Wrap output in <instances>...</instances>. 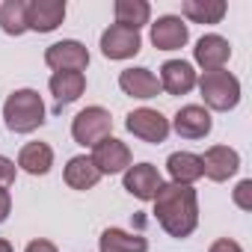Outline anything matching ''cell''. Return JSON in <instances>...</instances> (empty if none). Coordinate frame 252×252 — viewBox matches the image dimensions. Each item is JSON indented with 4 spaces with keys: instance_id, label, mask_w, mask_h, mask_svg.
Segmentation results:
<instances>
[{
    "instance_id": "cell-3",
    "label": "cell",
    "mask_w": 252,
    "mask_h": 252,
    "mask_svg": "<svg viewBox=\"0 0 252 252\" xmlns=\"http://www.w3.org/2000/svg\"><path fill=\"white\" fill-rule=\"evenodd\" d=\"M196 83H199V92L211 110L225 113V110H234L240 101V80L225 68L205 71L202 77H196Z\"/></svg>"
},
{
    "instance_id": "cell-18",
    "label": "cell",
    "mask_w": 252,
    "mask_h": 252,
    "mask_svg": "<svg viewBox=\"0 0 252 252\" xmlns=\"http://www.w3.org/2000/svg\"><path fill=\"white\" fill-rule=\"evenodd\" d=\"M63 178H65V184H68L71 190H92V187L101 181V172L95 169L92 158H86V155H77V158H71V160L65 163V172H63Z\"/></svg>"
},
{
    "instance_id": "cell-23",
    "label": "cell",
    "mask_w": 252,
    "mask_h": 252,
    "mask_svg": "<svg viewBox=\"0 0 252 252\" xmlns=\"http://www.w3.org/2000/svg\"><path fill=\"white\" fill-rule=\"evenodd\" d=\"M101 252H149V240L143 234H131L122 228H107L101 234Z\"/></svg>"
},
{
    "instance_id": "cell-22",
    "label": "cell",
    "mask_w": 252,
    "mask_h": 252,
    "mask_svg": "<svg viewBox=\"0 0 252 252\" xmlns=\"http://www.w3.org/2000/svg\"><path fill=\"white\" fill-rule=\"evenodd\" d=\"M225 3L222 0H184L181 12L184 18H190L193 24H220L225 15Z\"/></svg>"
},
{
    "instance_id": "cell-25",
    "label": "cell",
    "mask_w": 252,
    "mask_h": 252,
    "mask_svg": "<svg viewBox=\"0 0 252 252\" xmlns=\"http://www.w3.org/2000/svg\"><path fill=\"white\" fill-rule=\"evenodd\" d=\"M234 205L240 211H252V178H243L234 187Z\"/></svg>"
},
{
    "instance_id": "cell-27",
    "label": "cell",
    "mask_w": 252,
    "mask_h": 252,
    "mask_svg": "<svg viewBox=\"0 0 252 252\" xmlns=\"http://www.w3.org/2000/svg\"><path fill=\"white\" fill-rule=\"evenodd\" d=\"M208 252H243L240 249V243L237 240H231V237H220V240H214L211 243V249Z\"/></svg>"
},
{
    "instance_id": "cell-17",
    "label": "cell",
    "mask_w": 252,
    "mask_h": 252,
    "mask_svg": "<svg viewBox=\"0 0 252 252\" xmlns=\"http://www.w3.org/2000/svg\"><path fill=\"white\" fill-rule=\"evenodd\" d=\"M51 92L57 98V107L63 110L65 104L77 101L86 92V74L83 71H54L51 74Z\"/></svg>"
},
{
    "instance_id": "cell-20",
    "label": "cell",
    "mask_w": 252,
    "mask_h": 252,
    "mask_svg": "<svg viewBox=\"0 0 252 252\" xmlns=\"http://www.w3.org/2000/svg\"><path fill=\"white\" fill-rule=\"evenodd\" d=\"M166 169L172 175V184H190L193 187V181L202 178V160L193 152H175V155H169Z\"/></svg>"
},
{
    "instance_id": "cell-30",
    "label": "cell",
    "mask_w": 252,
    "mask_h": 252,
    "mask_svg": "<svg viewBox=\"0 0 252 252\" xmlns=\"http://www.w3.org/2000/svg\"><path fill=\"white\" fill-rule=\"evenodd\" d=\"M0 252H12V243L9 240H0Z\"/></svg>"
},
{
    "instance_id": "cell-21",
    "label": "cell",
    "mask_w": 252,
    "mask_h": 252,
    "mask_svg": "<svg viewBox=\"0 0 252 252\" xmlns=\"http://www.w3.org/2000/svg\"><path fill=\"white\" fill-rule=\"evenodd\" d=\"M113 12H116V24L119 27H128V30H137V33L152 18V6L146 3V0H116Z\"/></svg>"
},
{
    "instance_id": "cell-10",
    "label": "cell",
    "mask_w": 252,
    "mask_h": 252,
    "mask_svg": "<svg viewBox=\"0 0 252 252\" xmlns=\"http://www.w3.org/2000/svg\"><path fill=\"white\" fill-rule=\"evenodd\" d=\"M160 184H163V178H160L158 166H152V163H137V166L125 169V190L137 196L140 202H155Z\"/></svg>"
},
{
    "instance_id": "cell-9",
    "label": "cell",
    "mask_w": 252,
    "mask_h": 252,
    "mask_svg": "<svg viewBox=\"0 0 252 252\" xmlns=\"http://www.w3.org/2000/svg\"><path fill=\"white\" fill-rule=\"evenodd\" d=\"M172 128H175V134L184 137V140H205V137L211 134V128H214V119H211V113H208L205 107L187 104V107H181V110L175 113Z\"/></svg>"
},
{
    "instance_id": "cell-24",
    "label": "cell",
    "mask_w": 252,
    "mask_h": 252,
    "mask_svg": "<svg viewBox=\"0 0 252 252\" xmlns=\"http://www.w3.org/2000/svg\"><path fill=\"white\" fill-rule=\"evenodd\" d=\"M0 27L9 36H21L27 30V3L24 0H6L0 6Z\"/></svg>"
},
{
    "instance_id": "cell-13",
    "label": "cell",
    "mask_w": 252,
    "mask_h": 252,
    "mask_svg": "<svg viewBox=\"0 0 252 252\" xmlns=\"http://www.w3.org/2000/svg\"><path fill=\"white\" fill-rule=\"evenodd\" d=\"M199 160H202V175H208L211 181H228L240 169V155L228 146H211Z\"/></svg>"
},
{
    "instance_id": "cell-1",
    "label": "cell",
    "mask_w": 252,
    "mask_h": 252,
    "mask_svg": "<svg viewBox=\"0 0 252 252\" xmlns=\"http://www.w3.org/2000/svg\"><path fill=\"white\" fill-rule=\"evenodd\" d=\"M155 217L169 237H190L199 225V199L190 184H160Z\"/></svg>"
},
{
    "instance_id": "cell-2",
    "label": "cell",
    "mask_w": 252,
    "mask_h": 252,
    "mask_svg": "<svg viewBox=\"0 0 252 252\" xmlns=\"http://www.w3.org/2000/svg\"><path fill=\"white\" fill-rule=\"evenodd\" d=\"M3 119L12 134H33L45 125V101L36 89H15L3 104Z\"/></svg>"
},
{
    "instance_id": "cell-11",
    "label": "cell",
    "mask_w": 252,
    "mask_h": 252,
    "mask_svg": "<svg viewBox=\"0 0 252 252\" xmlns=\"http://www.w3.org/2000/svg\"><path fill=\"white\" fill-rule=\"evenodd\" d=\"M65 18V0H30L27 3V30L51 33Z\"/></svg>"
},
{
    "instance_id": "cell-28",
    "label": "cell",
    "mask_w": 252,
    "mask_h": 252,
    "mask_svg": "<svg viewBox=\"0 0 252 252\" xmlns=\"http://www.w3.org/2000/svg\"><path fill=\"white\" fill-rule=\"evenodd\" d=\"M24 252H57V246H54L51 240H42V237H39V240H30Z\"/></svg>"
},
{
    "instance_id": "cell-6",
    "label": "cell",
    "mask_w": 252,
    "mask_h": 252,
    "mask_svg": "<svg viewBox=\"0 0 252 252\" xmlns=\"http://www.w3.org/2000/svg\"><path fill=\"white\" fill-rule=\"evenodd\" d=\"M140 48H143V39H140L137 30L110 24V27L101 33V54H104L107 60H128V57H137Z\"/></svg>"
},
{
    "instance_id": "cell-8",
    "label": "cell",
    "mask_w": 252,
    "mask_h": 252,
    "mask_svg": "<svg viewBox=\"0 0 252 252\" xmlns=\"http://www.w3.org/2000/svg\"><path fill=\"white\" fill-rule=\"evenodd\" d=\"M92 163L101 175H116V172H125L131 166V149L125 146L122 140L116 137H107L101 140L95 149H92Z\"/></svg>"
},
{
    "instance_id": "cell-15",
    "label": "cell",
    "mask_w": 252,
    "mask_h": 252,
    "mask_svg": "<svg viewBox=\"0 0 252 252\" xmlns=\"http://www.w3.org/2000/svg\"><path fill=\"white\" fill-rule=\"evenodd\" d=\"M119 86H122V92L125 95H131V98H143V101H149V98H158L163 89H160V80L149 71V68H125L122 74H119Z\"/></svg>"
},
{
    "instance_id": "cell-7",
    "label": "cell",
    "mask_w": 252,
    "mask_h": 252,
    "mask_svg": "<svg viewBox=\"0 0 252 252\" xmlns=\"http://www.w3.org/2000/svg\"><path fill=\"white\" fill-rule=\"evenodd\" d=\"M45 63L54 71H83L89 65V51L77 39H63L45 51Z\"/></svg>"
},
{
    "instance_id": "cell-16",
    "label": "cell",
    "mask_w": 252,
    "mask_h": 252,
    "mask_svg": "<svg viewBox=\"0 0 252 252\" xmlns=\"http://www.w3.org/2000/svg\"><path fill=\"white\" fill-rule=\"evenodd\" d=\"M158 80H160V89H166L169 95H187L196 86V71L184 60H169V63H163Z\"/></svg>"
},
{
    "instance_id": "cell-26",
    "label": "cell",
    "mask_w": 252,
    "mask_h": 252,
    "mask_svg": "<svg viewBox=\"0 0 252 252\" xmlns=\"http://www.w3.org/2000/svg\"><path fill=\"white\" fill-rule=\"evenodd\" d=\"M15 184V163L0 155V190H9Z\"/></svg>"
},
{
    "instance_id": "cell-5",
    "label": "cell",
    "mask_w": 252,
    "mask_h": 252,
    "mask_svg": "<svg viewBox=\"0 0 252 252\" xmlns=\"http://www.w3.org/2000/svg\"><path fill=\"white\" fill-rule=\"evenodd\" d=\"M125 128H128L134 137H140L143 143H163L169 137V119L152 107H140L134 113H128V122H125Z\"/></svg>"
},
{
    "instance_id": "cell-14",
    "label": "cell",
    "mask_w": 252,
    "mask_h": 252,
    "mask_svg": "<svg viewBox=\"0 0 252 252\" xmlns=\"http://www.w3.org/2000/svg\"><path fill=\"white\" fill-rule=\"evenodd\" d=\"M193 57H196V63L205 71H217V68H222L231 60V45H228V39H222L217 33H208V36H202L196 42Z\"/></svg>"
},
{
    "instance_id": "cell-12",
    "label": "cell",
    "mask_w": 252,
    "mask_h": 252,
    "mask_svg": "<svg viewBox=\"0 0 252 252\" xmlns=\"http://www.w3.org/2000/svg\"><path fill=\"white\" fill-rule=\"evenodd\" d=\"M190 39V27L178 15H160L152 24V45L158 51H178Z\"/></svg>"
},
{
    "instance_id": "cell-19",
    "label": "cell",
    "mask_w": 252,
    "mask_h": 252,
    "mask_svg": "<svg viewBox=\"0 0 252 252\" xmlns=\"http://www.w3.org/2000/svg\"><path fill=\"white\" fill-rule=\"evenodd\" d=\"M18 166L30 175H48L54 166V149L48 143H27L18 152Z\"/></svg>"
},
{
    "instance_id": "cell-4",
    "label": "cell",
    "mask_w": 252,
    "mask_h": 252,
    "mask_svg": "<svg viewBox=\"0 0 252 252\" xmlns=\"http://www.w3.org/2000/svg\"><path fill=\"white\" fill-rule=\"evenodd\" d=\"M113 131V119L104 107H86L74 116L71 122V137L77 146H86V149H95L101 140H107Z\"/></svg>"
},
{
    "instance_id": "cell-29",
    "label": "cell",
    "mask_w": 252,
    "mask_h": 252,
    "mask_svg": "<svg viewBox=\"0 0 252 252\" xmlns=\"http://www.w3.org/2000/svg\"><path fill=\"white\" fill-rule=\"evenodd\" d=\"M9 211H12V196H9V190H0V222H6Z\"/></svg>"
}]
</instances>
